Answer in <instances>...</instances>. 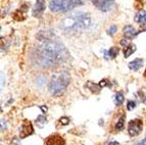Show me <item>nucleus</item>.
<instances>
[{"label":"nucleus","instance_id":"obj_19","mask_svg":"<svg viewBox=\"0 0 146 145\" xmlns=\"http://www.w3.org/2000/svg\"><path fill=\"white\" fill-rule=\"evenodd\" d=\"M46 118L44 116H38V118H37V124H40V126H43V125H45L46 124Z\"/></svg>","mask_w":146,"mask_h":145},{"label":"nucleus","instance_id":"obj_16","mask_svg":"<svg viewBox=\"0 0 146 145\" xmlns=\"http://www.w3.org/2000/svg\"><path fill=\"white\" fill-rule=\"evenodd\" d=\"M124 100H125V97H124V95H123L122 92H117L115 96V105H117V106H119V105H122L123 102H124Z\"/></svg>","mask_w":146,"mask_h":145},{"label":"nucleus","instance_id":"obj_21","mask_svg":"<svg viewBox=\"0 0 146 145\" xmlns=\"http://www.w3.org/2000/svg\"><path fill=\"white\" fill-rule=\"evenodd\" d=\"M115 32H117V27H115V25H112L111 27H110V29L107 30V34L110 35V36H112V35L115 34Z\"/></svg>","mask_w":146,"mask_h":145},{"label":"nucleus","instance_id":"obj_20","mask_svg":"<svg viewBox=\"0 0 146 145\" xmlns=\"http://www.w3.org/2000/svg\"><path fill=\"white\" fill-rule=\"evenodd\" d=\"M59 123H60L61 125H63V126H66V125L70 124V118H68V116H62V118H59Z\"/></svg>","mask_w":146,"mask_h":145},{"label":"nucleus","instance_id":"obj_27","mask_svg":"<svg viewBox=\"0 0 146 145\" xmlns=\"http://www.w3.org/2000/svg\"><path fill=\"white\" fill-rule=\"evenodd\" d=\"M136 145H146V137H145V139H143L142 141H140L139 143H137Z\"/></svg>","mask_w":146,"mask_h":145},{"label":"nucleus","instance_id":"obj_6","mask_svg":"<svg viewBox=\"0 0 146 145\" xmlns=\"http://www.w3.org/2000/svg\"><path fill=\"white\" fill-rule=\"evenodd\" d=\"M93 4L101 11H108L111 8L115 0H91Z\"/></svg>","mask_w":146,"mask_h":145},{"label":"nucleus","instance_id":"obj_15","mask_svg":"<svg viewBox=\"0 0 146 145\" xmlns=\"http://www.w3.org/2000/svg\"><path fill=\"white\" fill-rule=\"evenodd\" d=\"M86 86H87V87L89 88V89H90L93 93H95V94L99 93L100 89H101L99 85H96V84H94V83H92V82H88L87 84H86Z\"/></svg>","mask_w":146,"mask_h":145},{"label":"nucleus","instance_id":"obj_26","mask_svg":"<svg viewBox=\"0 0 146 145\" xmlns=\"http://www.w3.org/2000/svg\"><path fill=\"white\" fill-rule=\"evenodd\" d=\"M5 128H6V125H5V121L4 120H2L1 121V130H5Z\"/></svg>","mask_w":146,"mask_h":145},{"label":"nucleus","instance_id":"obj_12","mask_svg":"<svg viewBox=\"0 0 146 145\" xmlns=\"http://www.w3.org/2000/svg\"><path fill=\"white\" fill-rule=\"evenodd\" d=\"M135 22L139 24H144L146 23V11L145 10H140V11L135 15Z\"/></svg>","mask_w":146,"mask_h":145},{"label":"nucleus","instance_id":"obj_18","mask_svg":"<svg viewBox=\"0 0 146 145\" xmlns=\"http://www.w3.org/2000/svg\"><path fill=\"white\" fill-rule=\"evenodd\" d=\"M124 121H125V118H124V116H123V118H121L119 121L117 122V124H115V130H117V131L123 130V128H124V125H125Z\"/></svg>","mask_w":146,"mask_h":145},{"label":"nucleus","instance_id":"obj_30","mask_svg":"<svg viewBox=\"0 0 146 145\" xmlns=\"http://www.w3.org/2000/svg\"><path fill=\"white\" fill-rule=\"evenodd\" d=\"M107 145H119V142H117V141H111V142H110Z\"/></svg>","mask_w":146,"mask_h":145},{"label":"nucleus","instance_id":"obj_31","mask_svg":"<svg viewBox=\"0 0 146 145\" xmlns=\"http://www.w3.org/2000/svg\"><path fill=\"white\" fill-rule=\"evenodd\" d=\"M144 77H146V69H145V72H144Z\"/></svg>","mask_w":146,"mask_h":145},{"label":"nucleus","instance_id":"obj_14","mask_svg":"<svg viewBox=\"0 0 146 145\" xmlns=\"http://www.w3.org/2000/svg\"><path fill=\"white\" fill-rule=\"evenodd\" d=\"M136 51V46L135 45H129V46H127L126 48H125L124 50V55L125 57H129L131 54H133Z\"/></svg>","mask_w":146,"mask_h":145},{"label":"nucleus","instance_id":"obj_4","mask_svg":"<svg viewBox=\"0 0 146 145\" xmlns=\"http://www.w3.org/2000/svg\"><path fill=\"white\" fill-rule=\"evenodd\" d=\"M74 8L71 0H51L49 3V9L51 11H68Z\"/></svg>","mask_w":146,"mask_h":145},{"label":"nucleus","instance_id":"obj_8","mask_svg":"<svg viewBox=\"0 0 146 145\" xmlns=\"http://www.w3.org/2000/svg\"><path fill=\"white\" fill-rule=\"evenodd\" d=\"M44 10H45V2H44V0H36L35 7L33 8V17H41Z\"/></svg>","mask_w":146,"mask_h":145},{"label":"nucleus","instance_id":"obj_13","mask_svg":"<svg viewBox=\"0 0 146 145\" xmlns=\"http://www.w3.org/2000/svg\"><path fill=\"white\" fill-rule=\"evenodd\" d=\"M13 19H15V21H17V22H22V21H24V19H26L25 13L23 12L22 8H21V9H17V11L13 13Z\"/></svg>","mask_w":146,"mask_h":145},{"label":"nucleus","instance_id":"obj_22","mask_svg":"<svg viewBox=\"0 0 146 145\" xmlns=\"http://www.w3.org/2000/svg\"><path fill=\"white\" fill-rule=\"evenodd\" d=\"M136 107V102L135 101H129L128 102V104H127V108L129 109V110H132L133 108H135Z\"/></svg>","mask_w":146,"mask_h":145},{"label":"nucleus","instance_id":"obj_17","mask_svg":"<svg viewBox=\"0 0 146 145\" xmlns=\"http://www.w3.org/2000/svg\"><path fill=\"white\" fill-rule=\"evenodd\" d=\"M119 49L117 47H111L110 49V51H108V56L110 58H115L117 56V54H119Z\"/></svg>","mask_w":146,"mask_h":145},{"label":"nucleus","instance_id":"obj_9","mask_svg":"<svg viewBox=\"0 0 146 145\" xmlns=\"http://www.w3.org/2000/svg\"><path fill=\"white\" fill-rule=\"evenodd\" d=\"M46 145H64V139L59 135L49 136L46 139Z\"/></svg>","mask_w":146,"mask_h":145},{"label":"nucleus","instance_id":"obj_10","mask_svg":"<svg viewBox=\"0 0 146 145\" xmlns=\"http://www.w3.org/2000/svg\"><path fill=\"white\" fill-rule=\"evenodd\" d=\"M123 33H124V36L126 37L127 39H132L136 36L138 32H136L135 28L132 27V26H126V27L124 28V30H123Z\"/></svg>","mask_w":146,"mask_h":145},{"label":"nucleus","instance_id":"obj_25","mask_svg":"<svg viewBox=\"0 0 146 145\" xmlns=\"http://www.w3.org/2000/svg\"><path fill=\"white\" fill-rule=\"evenodd\" d=\"M128 44H129V41H128V40H127V39H123L122 41H121V45L122 46H128Z\"/></svg>","mask_w":146,"mask_h":145},{"label":"nucleus","instance_id":"obj_3","mask_svg":"<svg viewBox=\"0 0 146 145\" xmlns=\"http://www.w3.org/2000/svg\"><path fill=\"white\" fill-rule=\"evenodd\" d=\"M70 83V76L66 72L61 71V72H55L51 78V81L49 82L48 89L49 92L53 95L61 94L64 89L68 87Z\"/></svg>","mask_w":146,"mask_h":145},{"label":"nucleus","instance_id":"obj_28","mask_svg":"<svg viewBox=\"0 0 146 145\" xmlns=\"http://www.w3.org/2000/svg\"><path fill=\"white\" fill-rule=\"evenodd\" d=\"M40 108H41V110L43 111L44 114L46 112L47 110H48V108H47V106H44V105H42V106H40Z\"/></svg>","mask_w":146,"mask_h":145},{"label":"nucleus","instance_id":"obj_23","mask_svg":"<svg viewBox=\"0 0 146 145\" xmlns=\"http://www.w3.org/2000/svg\"><path fill=\"white\" fill-rule=\"evenodd\" d=\"M71 2H72V4H73L74 7H75V6L83 4V0H71Z\"/></svg>","mask_w":146,"mask_h":145},{"label":"nucleus","instance_id":"obj_29","mask_svg":"<svg viewBox=\"0 0 146 145\" xmlns=\"http://www.w3.org/2000/svg\"><path fill=\"white\" fill-rule=\"evenodd\" d=\"M4 80H3V72L1 74V88H3V86H4Z\"/></svg>","mask_w":146,"mask_h":145},{"label":"nucleus","instance_id":"obj_1","mask_svg":"<svg viewBox=\"0 0 146 145\" xmlns=\"http://www.w3.org/2000/svg\"><path fill=\"white\" fill-rule=\"evenodd\" d=\"M68 53L66 47L56 40L45 39L32 54L33 63L41 69H49L66 61Z\"/></svg>","mask_w":146,"mask_h":145},{"label":"nucleus","instance_id":"obj_7","mask_svg":"<svg viewBox=\"0 0 146 145\" xmlns=\"http://www.w3.org/2000/svg\"><path fill=\"white\" fill-rule=\"evenodd\" d=\"M33 133H34V128L32 126V123L28 120H25L20 131V137L23 139V138H26L28 136L32 135Z\"/></svg>","mask_w":146,"mask_h":145},{"label":"nucleus","instance_id":"obj_2","mask_svg":"<svg viewBox=\"0 0 146 145\" xmlns=\"http://www.w3.org/2000/svg\"><path fill=\"white\" fill-rule=\"evenodd\" d=\"M91 23L92 21L88 13L83 11H77L64 17L59 23V28L64 32H73L79 29H86L90 27Z\"/></svg>","mask_w":146,"mask_h":145},{"label":"nucleus","instance_id":"obj_24","mask_svg":"<svg viewBox=\"0 0 146 145\" xmlns=\"http://www.w3.org/2000/svg\"><path fill=\"white\" fill-rule=\"evenodd\" d=\"M100 86V88H101V89H102L103 87H105V86H107V85H108V81L106 80V79H103V80H101L99 82V84H98Z\"/></svg>","mask_w":146,"mask_h":145},{"label":"nucleus","instance_id":"obj_11","mask_svg":"<svg viewBox=\"0 0 146 145\" xmlns=\"http://www.w3.org/2000/svg\"><path fill=\"white\" fill-rule=\"evenodd\" d=\"M142 65H143V59L142 58H136L129 63V68L132 71H138L142 67Z\"/></svg>","mask_w":146,"mask_h":145},{"label":"nucleus","instance_id":"obj_5","mask_svg":"<svg viewBox=\"0 0 146 145\" xmlns=\"http://www.w3.org/2000/svg\"><path fill=\"white\" fill-rule=\"evenodd\" d=\"M142 129H143V122L139 118L136 120H132L129 122L128 125V132L130 136H137L138 134L141 133Z\"/></svg>","mask_w":146,"mask_h":145}]
</instances>
